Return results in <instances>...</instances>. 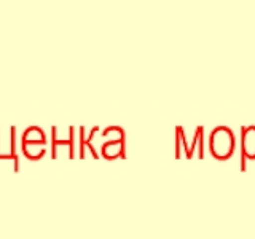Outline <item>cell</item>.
<instances>
[{
  "instance_id": "cell-2",
  "label": "cell",
  "mask_w": 255,
  "mask_h": 239,
  "mask_svg": "<svg viewBox=\"0 0 255 239\" xmlns=\"http://www.w3.org/2000/svg\"><path fill=\"white\" fill-rule=\"evenodd\" d=\"M243 155L255 159V126L243 127Z\"/></svg>"
},
{
  "instance_id": "cell-1",
  "label": "cell",
  "mask_w": 255,
  "mask_h": 239,
  "mask_svg": "<svg viewBox=\"0 0 255 239\" xmlns=\"http://www.w3.org/2000/svg\"><path fill=\"white\" fill-rule=\"evenodd\" d=\"M209 150L214 158L228 159L235 151V135L227 126L215 127L209 137Z\"/></svg>"
}]
</instances>
